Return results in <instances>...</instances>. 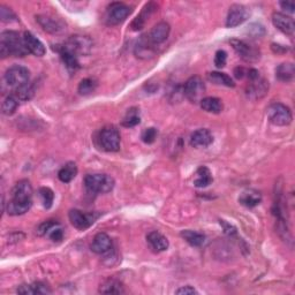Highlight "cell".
<instances>
[{"instance_id":"8fae6325","label":"cell","mask_w":295,"mask_h":295,"mask_svg":"<svg viewBox=\"0 0 295 295\" xmlns=\"http://www.w3.org/2000/svg\"><path fill=\"white\" fill-rule=\"evenodd\" d=\"M69 220L72 223V225L77 228L80 231H85L87 228H89L91 225H94V223L98 219V213H85L80 210L73 209L69 211Z\"/></svg>"},{"instance_id":"8d00e7d4","label":"cell","mask_w":295,"mask_h":295,"mask_svg":"<svg viewBox=\"0 0 295 295\" xmlns=\"http://www.w3.org/2000/svg\"><path fill=\"white\" fill-rule=\"evenodd\" d=\"M17 99L15 96H8L6 97V99L4 100V103H3V113L5 114V116H12L13 113H14L16 111V109H17V105H19V103H17Z\"/></svg>"},{"instance_id":"d6986e66","label":"cell","mask_w":295,"mask_h":295,"mask_svg":"<svg viewBox=\"0 0 295 295\" xmlns=\"http://www.w3.org/2000/svg\"><path fill=\"white\" fill-rule=\"evenodd\" d=\"M156 10H157L156 4H153V3L147 4V5L142 8V11H141L140 14L135 17L133 22H131V24H130L131 29L135 30V32H139V30L143 29L145 23H147V21L149 20V17H150L153 13L156 12Z\"/></svg>"},{"instance_id":"b9f144b4","label":"cell","mask_w":295,"mask_h":295,"mask_svg":"<svg viewBox=\"0 0 295 295\" xmlns=\"http://www.w3.org/2000/svg\"><path fill=\"white\" fill-rule=\"evenodd\" d=\"M56 224V222H53V220H47V222H44L43 224H41V225L38 226L37 228V234L39 236H45L47 235V233L48 231L51 230V227L53 226Z\"/></svg>"},{"instance_id":"277c9868","label":"cell","mask_w":295,"mask_h":295,"mask_svg":"<svg viewBox=\"0 0 295 295\" xmlns=\"http://www.w3.org/2000/svg\"><path fill=\"white\" fill-rule=\"evenodd\" d=\"M59 48L68 51L70 53L75 55L77 57L87 56L90 53L92 48V42L89 37L75 35V36H70L63 45L59 46Z\"/></svg>"},{"instance_id":"4316f807","label":"cell","mask_w":295,"mask_h":295,"mask_svg":"<svg viewBox=\"0 0 295 295\" xmlns=\"http://www.w3.org/2000/svg\"><path fill=\"white\" fill-rule=\"evenodd\" d=\"M180 235H181V237L184 241L188 242L191 246H193V247H201V246L204 245V242H205V235L196 231L184 230L180 233Z\"/></svg>"},{"instance_id":"2e32d148","label":"cell","mask_w":295,"mask_h":295,"mask_svg":"<svg viewBox=\"0 0 295 295\" xmlns=\"http://www.w3.org/2000/svg\"><path fill=\"white\" fill-rule=\"evenodd\" d=\"M112 240L106 233H98V234H96L91 244L92 252L99 255L110 253L112 250Z\"/></svg>"},{"instance_id":"5b68a950","label":"cell","mask_w":295,"mask_h":295,"mask_svg":"<svg viewBox=\"0 0 295 295\" xmlns=\"http://www.w3.org/2000/svg\"><path fill=\"white\" fill-rule=\"evenodd\" d=\"M269 121L276 126H287L292 122V112L288 106L281 103H272L266 109Z\"/></svg>"},{"instance_id":"9a60e30c","label":"cell","mask_w":295,"mask_h":295,"mask_svg":"<svg viewBox=\"0 0 295 295\" xmlns=\"http://www.w3.org/2000/svg\"><path fill=\"white\" fill-rule=\"evenodd\" d=\"M171 27L167 22H159L155 27L151 29V32L147 35L149 41H150L153 45H159V44L164 43L170 36Z\"/></svg>"},{"instance_id":"4dcf8cb0","label":"cell","mask_w":295,"mask_h":295,"mask_svg":"<svg viewBox=\"0 0 295 295\" xmlns=\"http://www.w3.org/2000/svg\"><path fill=\"white\" fill-rule=\"evenodd\" d=\"M61 60L65 64L66 68H67L70 73H75L76 70L80 68V63H78L77 56L70 53L68 51L61 50V48H58Z\"/></svg>"},{"instance_id":"f35d334b","label":"cell","mask_w":295,"mask_h":295,"mask_svg":"<svg viewBox=\"0 0 295 295\" xmlns=\"http://www.w3.org/2000/svg\"><path fill=\"white\" fill-rule=\"evenodd\" d=\"M157 134H158L157 129L153 128V127H150V128H147V129L143 130L142 136H141V138H142V141L144 143L151 144L156 141Z\"/></svg>"},{"instance_id":"e0dca14e","label":"cell","mask_w":295,"mask_h":295,"mask_svg":"<svg viewBox=\"0 0 295 295\" xmlns=\"http://www.w3.org/2000/svg\"><path fill=\"white\" fill-rule=\"evenodd\" d=\"M36 21L38 22V24L41 25L44 30H45V32L50 34H60L66 29L63 22L51 16L38 15L36 16Z\"/></svg>"},{"instance_id":"ba28073f","label":"cell","mask_w":295,"mask_h":295,"mask_svg":"<svg viewBox=\"0 0 295 295\" xmlns=\"http://www.w3.org/2000/svg\"><path fill=\"white\" fill-rule=\"evenodd\" d=\"M183 94L192 103H199L204 98L205 85L200 76H192L183 86Z\"/></svg>"},{"instance_id":"e575fe53","label":"cell","mask_w":295,"mask_h":295,"mask_svg":"<svg viewBox=\"0 0 295 295\" xmlns=\"http://www.w3.org/2000/svg\"><path fill=\"white\" fill-rule=\"evenodd\" d=\"M96 88H97V81L95 80V78L88 77L80 82L77 90L80 95L87 96V95H90L91 92H94L96 90Z\"/></svg>"},{"instance_id":"d4e9b609","label":"cell","mask_w":295,"mask_h":295,"mask_svg":"<svg viewBox=\"0 0 295 295\" xmlns=\"http://www.w3.org/2000/svg\"><path fill=\"white\" fill-rule=\"evenodd\" d=\"M295 75V67L292 63L280 64L276 68V77L281 82H290L293 81Z\"/></svg>"},{"instance_id":"7402d4cb","label":"cell","mask_w":295,"mask_h":295,"mask_svg":"<svg viewBox=\"0 0 295 295\" xmlns=\"http://www.w3.org/2000/svg\"><path fill=\"white\" fill-rule=\"evenodd\" d=\"M23 39H24L25 47H27L29 53H33L36 57H43L44 55H45V52H46L45 46H44V44L39 41L35 35H33L29 32H25L23 34Z\"/></svg>"},{"instance_id":"bcb514c9","label":"cell","mask_w":295,"mask_h":295,"mask_svg":"<svg viewBox=\"0 0 295 295\" xmlns=\"http://www.w3.org/2000/svg\"><path fill=\"white\" fill-rule=\"evenodd\" d=\"M247 70L248 69H245L244 67H237L234 69V75L236 78H244L246 75H247Z\"/></svg>"},{"instance_id":"603a6c76","label":"cell","mask_w":295,"mask_h":295,"mask_svg":"<svg viewBox=\"0 0 295 295\" xmlns=\"http://www.w3.org/2000/svg\"><path fill=\"white\" fill-rule=\"evenodd\" d=\"M239 202L247 208H254L262 202V195L255 189H247L240 195Z\"/></svg>"},{"instance_id":"ee69618b","label":"cell","mask_w":295,"mask_h":295,"mask_svg":"<svg viewBox=\"0 0 295 295\" xmlns=\"http://www.w3.org/2000/svg\"><path fill=\"white\" fill-rule=\"evenodd\" d=\"M175 294L179 295H193V294H199L197 290L192 287V286H183V287H180L179 289L175 290Z\"/></svg>"},{"instance_id":"7c38bea8","label":"cell","mask_w":295,"mask_h":295,"mask_svg":"<svg viewBox=\"0 0 295 295\" xmlns=\"http://www.w3.org/2000/svg\"><path fill=\"white\" fill-rule=\"evenodd\" d=\"M248 10L244 5L240 4H234L230 7L228 14L226 17V27L227 28H235L237 25L244 23L248 19Z\"/></svg>"},{"instance_id":"d590c367","label":"cell","mask_w":295,"mask_h":295,"mask_svg":"<svg viewBox=\"0 0 295 295\" xmlns=\"http://www.w3.org/2000/svg\"><path fill=\"white\" fill-rule=\"evenodd\" d=\"M39 196H41L43 205L45 209H50L55 201V193L48 187H42L39 189Z\"/></svg>"},{"instance_id":"cb8c5ba5","label":"cell","mask_w":295,"mask_h":295,"mask_svg":"<svg viewBox=\"0 0 295 295\" xmlns=\"http://www.w3.org/2000/svg\"><path fill=\"white\" fill-rule=\"evenodd\" d=\"M201 109L208 113L218 114L223 111L224 104L222 99L217 98V97H204L200 102Z\"/></svg>"},{"instance_id":"484cf974","label":"cell","mask_w":295,"mask_h":295,"mask_svg":"<svg viewBox=\"0 0 295 295\" xmlns=\"http://www.w3.org/2000/svg\"><path fill=\"white\" fill-rule=\"evenodd\" d=\"M99 293L102 294H122L125 293L124 285L120 281L113 278H110L105 280L104 283L100 285Z\"/></svg>"},{"instance_id":"74e56055","label":"cell","mask_w":295,"mask_h":295,"mask_svg":"<svg viewBox=\"0 0 295 295\" xmlns=\"http://www.w3.org/2000/svg\"><path fill=\"white\" fill-rule=\"evenodd\" d=\"M47 236L53 242H60L64 239V231L58 223H56L55 225L51 227V230L47 233Z\"/></svg>"},{"instance_id":"44dd1931","label":"cell","mask_w":295,"mask_h":295,"mask_svg":"<svg viewBox=\"0 0 295 295\" xmlns=\"http://www.w3.org/2000/svg\"><path fill=\"white\" fill-rule=\"evenodd\" d=\"M147 242L150 246V248L156 253L165 252L169 249V240L165 235H163L162 233L158 231H152L147 235Z\"/></svg>"},{"instance_id":"836d02e7","label":"cell","mask_w":295,"mask_h":295,"mask_svg":"<svg viewBox=\"0 0 295 295\" xmlns=\"http://www.w3.org/2000/svg\"><path fill=\"white\" fill-rule=\"evenodd\" d=\"M34 95H35V87L29 82L14 89V96L19 100H30L34 97Z\"/></svg>"},{"instance_id":"9c48e42d","label":"cell","mask_w":295,"mask_h":295,"mask_svg":"<svg viewBox=\"0 0 295 295\" xmlns=\"http://www.w3.org/2000/svg\"><path fill=\"white\" fill-rule=\"evenodd\" d=\"M30 72L27 67L20 65H14L8 68L5 73V82L8 86L14 88H19L29 82Z\"/></svg>"},{"instance_id":"3957f363","label":"cell","mask_w":295,"mask_h":295,"mask_svg":"<svg viewBox=\"0 0 295 295\" xmlns=\"http://www.w3.org/2000/svg\"><path fill=\"white\" fill-rule=\"evenodd\" d=\"M88 192L95 194H106L114 188V179L108 174H88L85 178Z\"/></svg>"},{"instance_id":"60d3db41","label":"cell","mask_w":295,"mask_h":295,"mask_svg":"<svg viewBox=\"0 0 295 295\" xmlns=\"http://www.w3.org/2000/svg\"><path fill=\"white\" fill-rule=\"evenodd\" d=\"M227 53L224 50H218L214 56V65L217 68H223L226 65Z\"/></svg>"},{"instance_id":"30bf717a","label":"cell","mask_w":295,"mask_h":295,"mask_svg":"<svg viewBox=\"0 0 295 295\" xmlns=\"http://www.w3.org/2000/svg\"><path fill=\"white\" fill-rule=\"evenodd\" d=\"M230 43L242 60L247 61V63H255L259 59L258 48L250 45L247 42L241 41V39H231Z\"/></svg>"},{"instance_id":"1f68e13d","label":"cell","mask_w":295,"mask_h":295,"mask_svg":"<svg viewBox=\"0 0 295 295\" xmlns=\"http://www.w3.org/2000/svg\"><path fill=\"white\" fill-rule=\"evenodd\" d=\"M208 80L210 82L214 83V85L218 86H225L228 88H234L235 83L233 81V78L231 76H228L225 73H220V72H212L208 74Z\"/></svg>"},{"instance_id":"5bb4252c","label":"cell","mask_w":295,"mask_h":295,"mask_svg":"<svg viewBox=\"0 0 295 295\" xmlns=\"http://www.w3.org/2000/svg\"><path fill=\"white\" fill-rule=\"evenodd\" d=\"M269 90V82L264 80L261 75L257 76L254 80H249V83L247 86V96L252 99L262 98V97L266 94Z\"/></svg>"},{"instance_id":"6da1fadb","label":"cell","mask_w":295,"mask_h":295,"mask_svg":"<svg viewBox=\"0 0 295 295\" xmlns=\"http://www.w3.org/2000/svg\"><path fill=\"white\" fill-rule=\"evenodd\" d=\"M33 205V187L28 180H21L12 189V199L7 204V212L20 216L28 212Z\"/></svg>"},{"instance_id":"8992f818","label":"cell","mask_w":295,"mask_h":295,"mask_svg":"<svg viewBox=\"0 0 295 295\" xmlns=\"http://www.w3.org/2000/svg\"><path fill=\"white\" fill-rule=\"evenodd\" d=\"M98 141L103 150L108 152H116L120 149V133L114 126H106L100 130Z\"/></svg>"},{"instance_id":"f6af8a7d","label":"cell","mask_w":295,"mask_h":295,"mask_svg":"<svg viewBox=\"0 0 295 295\" xmlns=\"http://www.w3.org/2000/svg\"><path fill=\"white\" fill-rule=\"evenodd\" d=\"M280 6L283 7L285 11H287L288 13H294L295 5H294L293 2H281Z\"/></svg>"},{"instance_id":"ab89813d","label":"cell","mask_w":295,"mask_h":295,"mask_svg":"<svg viewBox=\"0 0 295 295\" xmlns=\"http://www.w3.org/2000/svg\"><path fill=\"white\" fill-rule=\"evenodd\" d=\"M0 17H2L3 22H13L16 21V15L11 8L2 5L0 6Z\"/></svg>"},{"instance_id":"d6a6232c","label":"cell","mask_w":295,"mask_h":295,"mask_svg":"<svg viewBox=\"0 0 295 295\" xmlns=\"http://www.w3.org/2000/svg\"><path fill=\"white\" fill-rule=\"evenodd\" d=\"M140 122H141L140 110L138 108H130L128 111H127L124 119H122L121 125L124 127H127V128H130V127L138 126Z\"/></svg>"},{"instance_id":"f546056e","label":"cell","mask_w":295,"mask_h":295,"mask_svg":"<svg viewBox=\"0 0 295 295\" xmlns=\"http://www.w3.org/2000/svg\"><path fill=\"white\" fill-rule=\"evenodd\" d=\"M20 294H50L51 289L43 283H34L30 285H21L17 288Z\"/></svg>"},{"instance_id":"4fadbf2b","label":"cell","mask_w":295,"mask_h":295,"mask_svg":"<svg viewBox=\"0 0 295 295\" xmlns=\"http://www.w3.org/2000/svg\"><path fill=\"white\" fill-rule=\"evenodd\" d=\"M272 23H274L275 27L280 30L281 33L288 35V36H293L295 24L294 20L290 16L283 14V13L276 12L272 14Z\"/></svg>"},{"instance_id":"7bdbcfd3","label":"cell","mask_w":295,"mask_h":295,"mask_svg":"<svg viewBox=\"0 0 295 295\" xmlns=\"http://www.w3.org/2000/svg\"><path fill=\"white\" fill-rule=\"evenodd\" d=\"M219 223H220V225H222L223 230H224V232L226 233V234H228V235H234L235 233H236V227L233 226L232 224L225 222V220H220Z\"/></svg>"},{"instance_id":"ffe728a7","label":"cell","mask_w":295,"mask_h":295,"mask_svg":"<svg viewBox=\"0 0 295 295\" xmlns=\"http://www.w3.org/2000/svg\"><path fill=\"white\" fill-rule=\"evenodd\" d=\"M212 142L213 136L209 129H197L191 135V145L194 148H206Z\"/></svg>"},{"instance_id":"ac0fdd59","label":"cell","mask_w":295,"mask_h":295,"mask_svg":"<svg viewBox=\"0 0 295 295\" xmlns=\"http://www.w3.org/2000/svg\"><path fill=\"white\" fill-rule=\"evenodd\" d=\"M155 53H156L155 45L149 41L147 35L141 36V38L135 45V56L140 59H149L152 58Z\"/></svg>"},{"instance_id":"83f0119b","label":"cell","mask_w":295,"mask_h":295,"mask_svg":"<svg viewBox=\"0 0 295 295\" xmlns=\"http://www.w3.org/2000/svg\"><path fill=\"white\" fill-rule=\"evenodd\" d=\"M77 174V166L75 163L68 162L67 164L61 167V170L58 172V178L61 182L68 183L72 181L73 179H75Z\"/></svg>"},{"instance_id":"52a82bcc","label":"cell","mask_w":295,"mask_h":295,"mask_svg":"<svg viewBox=\"0 0 295 295\" xmlns=\"http://www.w3.org/2000/svg\"><path fill=\"white\" fill-rule=\"evenodd\" d=\"M131 13V7L124 3H112L106 8L105 21L108 25H118L124 22Z\"/></svg>"},{"instance_id":"f1b7e54d","label":"cell","mask_w":295,"mask_h":295,"mask_svg":"<svg viewBox=\"0 0 295 295\" xmlns=\"http://www.w3.org/2000/svg\"><path fill=\"white\" fill-rule=\"evenodd\" d=\"M213 181L212 174H211L210 170L205 166H201L196 172V179L194 181V184L199 188H205L208 187L211 182Z\"/></svg>"},{"instance_id":"7a4b0ae2","label":"cell","mask_w":295,"mask_h":295,"mask_svg":"<svg viewBox=\"0 0 295 295\" xmlns=\"http://www.w3.org/2000/svg\"><path fill=\"white\" fill-rule=\"evenodd\" d=\"M29 53L25 47L23 37L19 33L13 30H6L0 36V56L2 58H7L10 56L24 57Z\"/></svg>"}]
</instances>
